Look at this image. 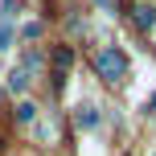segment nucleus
Listing matches in <instances>:
<instances>
[{
    "mask_svg": "<svg viewBox=\"0 0 156 156\" xmlns=\"http://www.w3.org/2000/svg\"><path fill=\"white\" fill-rule=\"evenodd\" d=\"M33 111H37L33 103H21V107H16V119H21V123H29V119H33Z\"/></svg>",
    "mask_w": 156,
    "mask_h": 156,
    "instance_id": "nucleus-5",
    "label": "nucleus"
},
{
    "mask_svg": "<svg viewBox=\"0 0 156 156\" xmlns=\"http://www.w3.org/2000/svg\"><path fill=\"white\" fill-rule=\"evenodd\" d=\"M94 66H99V74L107 78V82H119V78L127 74V58L119 54V49H103V54L94 58Z\"/></svg>",
    "mask_w": 156,
    "mask_h": 156,
    "instance_id": "nucleus-1",
    "label": "nucleus"
},
{
    "mask_svg": "<svg viewBox=\"0 0 156 156\" xmlns=\"http://www.w3.org/2000/svg\"><path fill=\"white\" fill-rule=\"evenodd\" d=\"M78 127H99V111L86 103V107H78Z\"/></svg>",
    "mask_w": 156,
    "mask_h": 156,
    "instance_id": "nucleus-3",
    "label": "nucleus"
},
{
    "mask_svg": "<svg viewBox=\"0 0 156 156\" xmlns=\"http://www.w3.org/2000/svg\"><path fill=\"white\" fill-rule=\"evenodd\" d=\"M132 21L140 25V29H152V25H156V4H152V0H136V4H132Z\"/></svg>",
    "mask_w": 156,
    "mask_h": 156,
    "instance_id": "nucleus-2",
    "label": "nucleus"
},
{
    "mask_svg": "<svg viewBox=\"0 0 156 156\" xmlns=\"http://www.w3.org/2000/svg\"><path fill=\"white\" fill-rule=\"evenodd\" d=\"M70 62H74V54H70L66 45H62V49H54V66H58V74H62V70H66Z\"/></svg>",
    "mask_w": 156,
    "mask_h": 156,
    "instance_id": "nucleus-4",
    "label": "nucleus"
},
{
    "mask_svg": "<svg viewBox=\"0 0 156 156\" xmlns=\"http://www.w3.org/2000/svg\"><path fill=\"white\" fill-rule=\"evenodd\" d=\"M8 41H12V29H8V25H0V49H8Z\"/></svg>",
    "mask_w": 156,
    "mask_h": 156,
    "instance_id": "nucleus-7",
    "label": "nucleus"
},
{
    "mask_svg": "<svg viewBox=\"0 0 156 156\" xmlns=\"http://www.w3.org/2000/svg\"><path fill=\"white\" fill-rule=\"evenodd\" d=\"M8 82H12V90H25V82H29V78H25V70H12Z\"/></svg>",
    "mask_w": 156,
    "mask_h": 156,
    "instance_id": "nucleus-6",
    "label": "nucleus"
},
{
    "mask_svg": "<svg viewBox=\"0 0 156 156\" xmlns=\"http://www.w3.org/2000/svg\"><path fill=\"white\" fill-rule=\"evenodd\" d=\"M148 107H152V111H156V94H152V99H148Z\"/></svg>",
    "mask_w": 156,
    "mask_h": 156,
    "instance_id": "nucleus-8",
    "label": "nucleus"
}]
</instances>
